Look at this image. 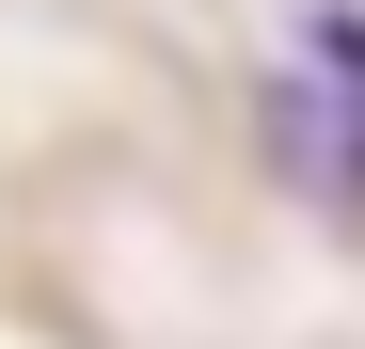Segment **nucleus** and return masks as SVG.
Segmentation results:
<instances>
[{"label":"nucleus","mask_w":365,"mask_h":349,"mask_svg":"<svg viewBox=\"0 0 365 349\" xmlns=\"http://www.w3.org/2000/svg\"><path fill=\"white\" fill-rule=\"evenodd\" d=\"M302 64H318V80L365 111V0H318V16H302Z\"/></svg>","instance_id":"2"},{"label":"nucleus","mask_w":365,"mask_h":349,"mask_svg":"<svg viewBox=\"0 0 365 349\" xmlns=\"http://www.w3.org/2000/svg\"><path fill=\"white\" fill-rule=\"evenodd\" d=\"M255 127H270V159L302 174V191H318L334 222H365V111L318 80V64H302V48H286V64H270V95H255Z\"/></svg>","instance_id":"1"}]
</instances>
